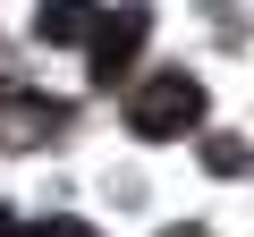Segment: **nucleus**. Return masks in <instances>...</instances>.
<instances>
[{
  "mask_svg": "<svg viewBox=\"0 0 254 237\" xmlns=\"http://www.w3.org/2000/svg\"><path fill=\"white\" fill-rule=\"evenodd\" d=\"M187 127H203V76H187V68H161L127 102V136H144V144H170Z\"/></svg>",
  "mask_w": 254,
  "mask_h": 237,
  "instance_id": "obj_1",
  "label": "nucleus"
},
{
  "mask_svg": "<svg viewBox=\"0 0 254 237\" xmlns=\"http://www.w3.org/2000/svg\"><path fill=\"white\" fill-rule=\"evenodd\" d=\"M144 26H153L144 0H119V9H102V17H93V34H85V43H93V59H85V68H93V85H119L127 68H136Z\"/></svg>",
  "mask_w": 254,
  "mask_h": 237,
  "instance_id": "obj_2",
  "label": "nucleus"
},
{
  "mask_svg": "<svg viewBox=\"0 0 254 237\" xmlns=\"http://www.w3.org/2000/svg\"><path fill=\"white\" fill-rule=\"evenodd\" d=\"M0 127H9L17 144H43V136H60L68 127V110H51L43 93H26V85H0Z\"/></svg>",
  "mask_w": 254,
  "mask_h": 237,
  "instance_id": "obj_3",
  "label": "nucleus"
},
{
  "mask_svg": "<svg viewBox=\"0 0 254 237\" xmlns=\"http://www.w3.org/2000/svg\"><path fill=\"white\" fill-rule=\"evenodd\" d=\"M93 17H102V0H43V9H34V43H85L93 34Z\"/></svg>",
  "mask_w": 254,
  "mask_h": 237,
  "instance_id": "obj_4",
  "label": "nucleus"
},
{
  "mask_svg": "<svg viewBox=\"0 0 254 237\" xmlns=\"http://www.w3.org/2000/svg\"><path fill=\"white\" fill-rule=\"evenodd\" d=\"M203 161H212V178H237V170H246V136H212Z\"/></svg>",
  "mask_w": 254,
  "mask_h": 237,
  "instance_id": "obj_5",
  "label": "nucleus"
},
{
  "mask_svg": "<svg viewBox=\"0 0 254 237\" xmlns=\"http://www.w3.org/2000/svg\"><path fill=\"white\" fill-rule=\"evenodd\" d=\"M26 237H93V220H76V212H51V220H34Z\"/></svg>",
  "mask_w": 254,
  "mask_h": 237,
  "instance_id": "obj_6",
  "label": "nucleus"
},
{
  "mask_svg": "<svg viewBox=\"0 0 254 237\" xmlns=\"http://www.w3.org/2000/svg\"><path fill=\"white\" fill-rule=\"evenodd\" d=\"M0 237H26V229H17V220H9V212H0Z\"/></svg>",
  "mask_w": 254,
  "mask_h": 237,
  "instance_id": "obj_7",
  "label": "nucleus"
},
{
  "mask_svg": "<svg viewBox=\"0 0 254 237\" xmlns=\"http://www.w3.org/2000/svg\"><path fill=\"white\" fill-rule=\"evenodd\" d=\"M161 237H212V229H161Z\"/></svg>",
  "mask_w": 254,
  "mask_h": 237,
  "instance_id": "obj_8",
  "label": "nucleus"
}]
</instances>
